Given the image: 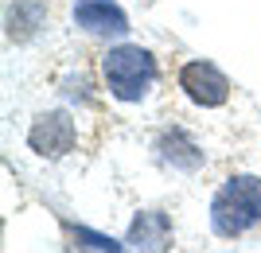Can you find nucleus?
I'll return each instance as SVG.
<instances>
[{"label": "nucleus", "instance_id": "f257e3e1", "mask_svg": "<svg viewBox=\"0 0 261 253\" xmlns=\"http://www.w3.org/2000/svg\"><path fill=\"white\" fill-rule=\"evenodd\" d=\"M261 222V179L257 176H234L218 187L211 203V226L218 238H238Z\"/></svg>", "mask_w": 261, "mask_h": 253}, {"label": "nucleus", "instance_id": "f03ea898", "mask_svg": "<svg viewBox=\"0 0 261 253\" xmlns=\"http://www.w3.org/2000/svg\"><path fill=\"white\" fill-rule=\"evenodd\" d=\"M101 74L117 101H144L156 82V59L137 43H121L101 59Z\"/></svg>", "mask_w": 261, "mask_h": 253}, {"label": "nucleus", "instance_id": "7ed1b4c3", "mask_svg": "<svg viewBox=\"0 0 261 253\" xmlns=\"http://www.w3.org/2000/svg\"><path fill=\"white\" fill-rule=\"evenodd\" d=\"M179 90H184L195 105H203V109H218V105H226V98H230L226 74H222L215 63H203V59L179 66Z\"/></svg>", "mask_w": 261, "mask_h": 253}, {"label": "nucleus", "instance_id": "20e7f679", "mask_svg": "<svg viewBox=\"0 0 261 253\" xmlns=\"http://www.w3.org/2000/svg\"><path fill=\"white\" fill-rule=\"evenodd\" d=\"M78 140V129H74V117L66 109H51V113H39L35 125L28 129V144H32V152L47 156V160H59L74 148Z\"/></svg>", "mask_w": 261, "mask_h": 253}, {"label": "nucleus", "instance_id": "39448f33", "mask_svg": "<svg viewBox=\"0 0 261 253\" xmlns=\"http://www.w3.org/2000/svg\"><path fill=\"white\" fill-rule=\"evenodd\" d=\"M74 23L86 27L90 35H125L129 32V16H125L113 0H78L74 4Z\"/></svg>", "mask_w": 261, "mask_h": 253}, {"label": "nucleus", "instance_id": "423d86ee", "mask_svg": "<svg viewBox=\"0 0 261 253\" xmlns=\"http://www.w3.org/2000/svg\"><path fill=\"white\" fill-rule=\"evenodd\" d=\"M129 242L148 249V253L168 249V242H172V222H168V214H156V210L152 214H141L129 230Z\"/></svg>", "mask_w": 261, "mask_h": 253}, {"label": "nucleus", "instance_id": "0eeeda50", "mask_svg": "<svg viewBox=\"0 0 261 253\" xmlns=\"http://www.w3.org/2000/svg\"><path fill=\"white\" fill-rule=\"evenodd\" d=\"M160 152H164V160H172V164H175V167H184V172H195V167L203 164V152H199V148L187 140L179 129H175V132H164Z\"/></svg>", "mask_w": 261, "mask_h": 253}, {"label": "nucleus", "instance_id": "6e6552de", "mask_svg": "<svg viewBox=\"0 0 261 253\" xmlns=\"http://www.w3.org/2000/svg\"><path fill=\"white\" fill-rule=\"evenodd\" d=\"M74 242H82L90 253H121V245L106 234H94V230H74Z\"/></svg>", "mask_w": 261, "mask_h": 253}]
</instances>
